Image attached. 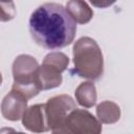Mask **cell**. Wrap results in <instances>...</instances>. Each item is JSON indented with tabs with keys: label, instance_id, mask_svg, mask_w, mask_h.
Wrapping results in <instances>:
<instances>
[{
	"label": "cell",
	"instance_id": "obj_5",
	"mask_svg": "<svg viewBox=\"0 0 134 134\" xmlns=\"http://www.w3.org/2000/svg\"><path fill=\"white\" fill-rule=\"evenodd\" d=\"M102 132V122L95 118L89 111L75 108L72 110L64 125L63 133L75 134H98Z\"/></svg>",
	"mask_w": 134,
	"mask_h": 134
},
{
	"label": "cell",
	"instance_id": "obj_11",
	"mask_svg": "<svg viewBox=\"0 0 134 134\" xmlns=\"http://www.w3.org/2000/svg\"><path fill=\"white\" fill-rule=\"evenodd\" d=\"M75 99L84 108H91L96 104V89L92 82H85L75 89Z\"/></svg>",
	"mask_w": 134,
	"mask_h": 134
},
{
	"label": "cell",
	"instance_id": "obj_7",
	"mask_svg": "<svg viewBox=\"0 0 134 134\" xmlns=\"http://www.w3.org/2000/svg\"><path fill=\"white\" fill-rule=\"evenodd\" d=\"M21 119L23 126L30 132L41 133L49 130L45 114V104H37L26 108Z\"/></svg>",
	"mask_w": 134,
	"mask_h": 134
},
{
	"label": "cell",
	"instance_id": "obj_3",
	"mask_svg": "<svg viewBox=\"0 0 134 134\" xmlns=\"http://www.w3.org/2000/svg\"><path fill=\"white\" fill-rule=\"evenodd\" d=\"M38 61L29 54L18 55L13 63L14 84L12 89L23 94L27 99H30L41 91L36 80Z\"/></svg>",
	"mask_w": 134,
	"mask_h": 134
},
{
	"label": "cell",
	"instance_id": "obj_6",
	"mask_svg": "<svg viewBox=\"0 0 134 134\" xmlns=\"http://www.w3.org/2000/svg\"><path fill=\"white\" fill-rule=\"evenodd\" d=\"M28 99L16 90H10L1 103V113L7 120L16 121L21 119L24 111L27 108Z\"/></svg>",
	"mask_w": 134,
	"mask_h": 134
},
{
	"label": "cell",
	"instance_id": "obj_8",
	"mask_svg": "<svg viewBox=\"0 0 134 134\" xmlns=\"http://www.w3.org/2000/svg\"><path fill=\"white\" fill-rule=\"evenodd\" d=\"M36 80L40 90H49L57 88L61 86L63 82L62 72L45 63H42V65L38 67Z\"/></svg>",
	"mask_w": 134,
	"mask_h": 134
},
{
	"label": "cell",
	"instance_id": "obj_2",
	"mask_svg": "<svg viewBox=\"0 0 134 134\" xmlns=\"http://www.w3.org/2000/svg\"><path fill=\"white\" fill-rule=\"evenodd\" d=\"M73 72L80 77L98 80L104 72V59L98 44L89 37L80 38L73 46Z\"/></svg>",
	"mask_w": 134,
	"mask_h": 134
},
{
	"label": "cell",
	"instance_id": "obj_10",
	"mask_svg": "<svg viewBox=\"0 0 134 134\" xmlns=\"http://www.w3.org/2000/svg\"><path fill=\"white\" fill-rule=\"evenodd\" d=\"M96 115L102 124H115L120 118V108L113 102L105 100L96 107Z\"/></svg>",
	"mask_w": 134,
	"mask_h": 134
},
{
	"label": "cell",
	"instance_id": "obj_4",
	"mask_svg": "<svg viewBox=\"0 0 134 134\" xmlns=\"http://www.w3.org/2000/svg\"><path fill=\"white\" fill-rule=\"evenodd\" d=\"M75 108V102L67 94L57 95L48 99L45 104V114L49 130L52 133H63L65 120Z\"/></svg>",
	"mask_w": 134,
	"mask_h": 134
},
{
	"label": "cell",
	"instance_id": "obj_1",
	"mask_svg": "<svg viewBox=\"0 0 134 134\" xmlns=\"http://www.w3.org/2000/svg\"><path fill=\"white\" fill-rule=\"evenodd\" d=\"M29 32L32 40L49 50L70 45L76 34V23L66 8L58 3H44L30 15Z\"/></svg>",
	"mask_w": 134,
	"mask_h": 134
},
{
	"label": "cell",
	"instance_id": "obj_13",
	"mask_svg": "<svg viewBox=\"0 0 134 134\" xmlns=\"http://www.w3.org/2000/svg\"><path fill=\"white\" fill-rule=\"evenodd\" d=\"M16 17L14 0H0V21L7 22Z\"/></svg>",
	"mask_w": 134,
	"mask_h": 134
},
{
	"label": "cell",
	"instance_id": "obj_15",
	"mask_svg": "<svg viewBox=\"0 0 134 134\" xmlns=\"http://www.w3.org/2000/svg\"><path fill=\"white\" fill-rule=\"evenodd\" d=\"M1 83H2V74L0 72V86H1Z\"/></svg>",
	"mask_w": 134,
	"mask_h": 134
},
{
	"label": "cell",
	"instance_id": "obj_9",
	"mask_svg": "<svg viewBox=\"0 0 134 134\" xmlns=\"http://www.w3.org/2000/svg\"><path fill=\"white\" fill-rule=\"evenodd\" d=\"M65 8L75 23L86 24L93 18V10L85 0H69Z\"/></svg>",
	"mask_w": 134,
	"mask_h": 134
},
{
	"label": "cell",
	"instance_id": "obj_14",
	"mask_svg": "<svg viewBox=\"0 0 134 134\" xmlns=\"http://www.w3.org/2000/svg\"><path fill=\"white\" fill-rule=\"evenodd\" d=\"M93 6L98 8H106L111 6L113 3L116 2V0H88Z\"/></svg>",
	"mask_w": 134,
	"mask_h": 134
},
{
	"label": "cell",
	"instance_id": "obj_12",
	"mask_svg": "<svg viewBox=\"0 0 134 134\" xmlns=\"http://www.w3.org/2000/svg\"><path fill=\"white\" fill-rule=\"evenodd\" d=\"M43 63L48 64V65L54 67V68L58 69L60 72H63V71H65V70L67 69V67H68L69 59H68V57H67L65 53L54 51V52L48 53V54L44 58Z\"/></svg>",
	"mask_w": 134,
	"mask_h": 134
}]
</instances>
